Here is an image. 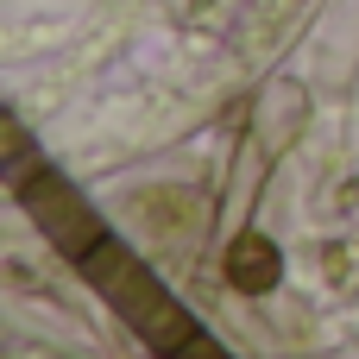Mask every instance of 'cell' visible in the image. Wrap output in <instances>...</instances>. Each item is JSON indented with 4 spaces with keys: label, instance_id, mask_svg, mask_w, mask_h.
I'll list each match as a JSON object with an SVG mask.
<instances>
[{
    "label": "cell",
    "instance_id": "obj_2",
    "mask_svg": "<svg viewBox=\"0 0 359 359\" xmlns=\"http://www.w3.org/2000/svg\"><path fill=\"white\" fill-rule=\"evenodd\" d=\"M177 359H227V353H221V347H215L208 334H196V341H189V347H183Z\"/></svg>",
    "mask_w": 359,
    "mask_h": 359
},
{
    "label": "cell",
    "instance_id": "obj_1",
    "mask_svg": "<svg viewBox=\"0 0 359 359\" xmlns=\"http://www.w3.org/2000/svg\"><path fill=\"white\" fill-rule=\"evenodd\" d=\"M227 278H233L240 290H271V284H278V252H271V240L240 233L233 252H227Z\"/></svg>",
    "mask_w": 359,
    "mask_h": 359
}]
</instances>
